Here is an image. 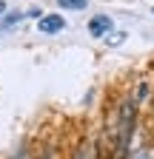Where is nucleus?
Returning a JSON list of instances; mask_svg holds the SVG:
<instances>
[{
  "instance_id": "obj_2",
  "label": "nucleus",
  "mask_w": 154,
  "mask_h": 159,
  "mask_svg": "<svg viewBox=\"0 0 154 159\" xmlns=\"http://www.w3.org/2000/svg\"><path fill=\"white\" fill-rule=\"evenodd\" d=\"M63 29H66L63 14H43L40 20H37V31L40 34H60Z\"/></svg>"
},
{
  "instance_id": "obj_6",
  "label": "nucleus",
  "mask_w": 154,
  "mask_h": 159,
  "mask_svg": "<svg viewBox=\"0 0 154 159\" xmlns=\"http://www.w3.org/2000/svg\"><path fill=\"white\" fill-rule=\"evenodd\" d=\"M74 159H100V156H97V151H94V145H83L74 153Z\"/></svg>"
},
{
  "instance_id": "obj_8",
  "label": "nucleus",
  "mask_w": 154,
  "mask_h": 159,
  "mask_svg": "<svg viewBox=\"0 0 154 159\" xmlns=\"http://www.w3.org/2000/svg\"><path fill=\"white\" fill-rule=\"evenodd\" d=\"M6 9H9V6H6V0H0V17L6 14Z\"/></svg>"
},
{
  "instance_id": "obj_7",
  "label": "nucleus",
  "mask_w": 154,
  "mask_h": 159,
  "mask_svg": "<svg viewBox=\"0 0 154 159\" xmlns=\"http://www.w3.org/2000/svg\"><path fill=\"white\" fill-rule=\"evenodd\" d=\"M128 159H151V153H146V151H137L134 156H128Z\"/></svg>"
},
{
  "instance_id": "obj_4",
  "label": "nucleus",
  "mask_w": 154,
  "mask_h": 159,
  "mask_svg": "<svg viewBox=\"0 0 154 159\" xmlns=\"http://www.w3.org/2000/svg\"><path fill=\"white\" fill-rule=\"evenodd\" d=\"M57 6L66 9V11H83L89 6V0H57Z\"/></svg>"
},
{
  "instance_id": "obj_9",
  "label": "nucleus",
  "mask_w": 154,
  "mask_h": 159,
  "mask_svg": "<svg viewBox=\"0 0 154 159\" xmlns=\"http://www.w3.org/2000/svg\"><path fill=\"white\" fill-rule=\"evenodd\" d=\"M151 11H154V9H151Z\"/></svg>"
},
{
  "instance_id": "obj_3",
  "label": "nucleus",
  "mask_w": 154,
  "mask_h": 159,
  "mask_svg": "<svg viewBox=\"0 0 154 159\" xmlns=\"http://www.w3.org/2000/svg\"><path fill=\"white\" fill-rule=\"evenodd\" d=\"M111 29H114V23H111V17L108 14H94L91 20H89V34L91 37H106V34H111Z\"/></svg>"
},
{
  "instance_id": "obj_1",
  "label": "nucleus",
  "mask_w": 154,
  "mask_h": 159,
  "mask_svg": "<svg viewBox=\"0 0 154 159\" xmlns=\"http://www.w3.org/2000/svg\"><path fill=\"white\" fill-rule=\"evenodd\" d=\"M134 116H137V108H134L131 99L120 105V122H117V151L126 153L128 148V139H131V131H134Z\"/></svg>"
},
{
  "instance_id": "obj_5",
  "label": "nucleus",
  "mask_w": 154,
  "mask_h": 159,
  "mask_svg": "<svg viewBox=\"0 0 154 159\" xmlns=\"http://www.w3.org/2000/svg\"><path fill=\"white\" fill-rule=\"evenodd\" d=\"M23 17H26V11H17V14H3V17H0V29H12L14 23H20Z\"/></svg>"
}]
</instances>
